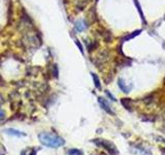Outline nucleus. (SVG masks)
<instances>
[{
	"label": "nucleus",
	"mask_w": 165,
	"mask_h": 155,
	"mask_svg": "<svg viewBox=\"0 0 165 155\" xmlns=\"http://www.w3.org/2000/svg\"><path fill=\"white\" fill-rule=\"evenodd\" d=\"M98 103L100 105V107L102 108V110H104L108 114L110 115H113V112L111 111L110 105L108 103V102H106V99H104L103 97H98Z\"/></svg>",
	"instance_id": "nucleus-3"
},
{
	"label": "nucleus",
	"mask_w": 165,
	"mask_h": 155,
	"mask_svg": "<svg viewBox=\"0 0 165 155\" xmlns=\"http://www.w3.org/2000/svg\"><path fill=\"white\" fill-rule=\"evenodd\" d=\"M105 93H106V95H108V97H110L111 100H113V102H116V100H117V99H116V98H115V96H113V94H111V93L110 92V91L105 90Z\"/></svg>",
	"instance_id": "nucleus-13"
},
{
	"label": "nucleus",
	"mask_w": 165,
	"mask_h": 155,
	"mask_svg": "<svg viewBox=\"0 0 165 155\" xmlns=\"http://www.w3.org/2000/svg\"><path fill=\"white\" fill-rule=\"evenodd\" d=\"M23 152H25L26 155H36L35 150H24Z\"/></svg>",
	"instance_id": "nucleus-12"
},
{
	"label": "nucleus",
	"mask_w": 165,
	"mask_h": 155,
	"mask_svg": "<svg viewBox=\"0 0 165 155\" xmlns=\"http://www.w3.org/2000/svg\"><path fill=\"white\" fill-rule=\"evenodd\" d=\"M67 155H83V152L78 149H70L67 152Z\"/></svg>",
	"instance_id": "nucleus-11"
},
{
	"label": "nucleus",
	"mask_w": 165,
	"mask_h": 155,
	"mask_svg": "<svg viewBox=\"0 0 165 155\" xmlns=\"http://www.w3.org/2000/svg\"><path fill=\"white\" fill-rule=\"evenodd\" d=\"M3 118H4V112L2 111V110H0V121H1Z\"/></svg>",
	"instance_id": "nucleus-15"
},
{
	"label": "nucleus",
	"mask_w": 165,
	"mask_h": 155,
	"mask_svg": "<svg viewBox=\"0 0 165 155\" xmlns=\"http://www.w3.org/2000/svg\"><path fill=\"white\" fill-rule=\"evenodd\" d=\"M121 102H122V105L125 107V109L126 110H129V111H131V105H130V100L128 98H122L121 99Z\"/></svg>",
	"instance_id": "nucleus-10"
},
{
	"label": "nucleus",
	"mask_w": 165,
	"mask_h": 155,
	"mask_svg": "<svg viewBox=\"0 0 165 155\" xmlns=\"http://www.w3.org/2000/svg\"><path fill=\"white\" fill-rule=\"evenodd\" d=\"M86 27H87V25L85 24V22H84V21H78V22L75 23V25H74V29H75L78 32L84 31Z\"/></svg>",
	"instance_id": "nucleus-6"
},
{
	"label": "nucleus",
	"mask_w": 165,
	"mask_h": 155,
	"mask_svg": "<svg viewBox=\"0 0 165 155\" xmlns=\"http://www.w3.org/2000/svg\"><path fill=\"white\" fill-rule=\"evenodd\" d=\"M38 140L43 146L50 148H59L65 145L64 138H62L59 135H56L54 133L41 132L38 135Z\"/></svg>",
	"instance_id": "nucleus-1"
},
{
	"label": "nucleus",
	"mask_w": 165,
	"mask_h": 155,
	"mask_svg": "<svg viewBox=\"0 0 165 155\" xmlns=\"http://www.w3.org/2000/svg\"><path fill=\"white\" fill-rule=\"evenodd\" d=\"M5 132L7 135H15V137H25L26 133L22 132V131H19L17 129H13V128H7L5 129Z\"/></svg>",
	"instance_id": "nucleus-4"
},
{
	"label": "nucleus",
	"mask_w": 165,
	"mask_h": 155,
	"mask_svg": "<svg viewBox=\"0 0 165 155\" xmlns=\"http://www.w3.org/2000/svg\"><path fill=\"white\" fill-rule=\"evenodd\" d=\"M75 44H76V46L78 47V49H80V51L82 52V54H84V49H83V47H82V44H80V41H78V39H76L75 41Z\"/></svg>",
	"instance_id": "nucleus-14"
},
{
	"label": "nucleus",
	"mask_w": 165,
	"mask_h": 155,
	"mask_svg": "<svg viewBox=\"0 0 165 155\" xmlns=\"http://www.w3.org/2000/svg\"><path fill=\"white\" fill-rule=\"evenodd\" d=\"M92 78H93V81H94V85L97 89H101V84H100V80H99L98 76L96 74H91Z\"/></svg>",
	"instance_id": "nucleus-9"
},
{
	"label": "nucleus",
	"mask_w": 165,
	"mask_h": 155,
	"mask_svg": "<svg viewBox=\"0 0 165 155\" xmlns=\"http://www.w3.org/2000/svg\"><path fill=\"white\" fill-rule=\"evenodd\" d=\"M93 142H94L97 146L104 148V149H105L110 155H119V151H118L117 147H116L113 143H110V141H108V140H94Z\"/></svg>",
	"instance_id": "nucleus-2"
},
{
	"label": "nucleus",
	"mask_w": 165,
	"mask_h": 155,
	"mask_svg": "<svg viewBox=\"0 0 165 155\" xmlns=\"http://www.w3.org/2000/svg\"><path fill=\"white\" fill-rule=\"evenodd\" d=\"M141 32V30L139 29V30H136V31H134V32H132L131 34H128L127 36H125L124 38H123V41H129V39H132V38H134L135 36H137V35L140 33Z\"/></svg>",
	"instance_id": "nucleus-8"
},
{
	"label": "nucleus",
	"mask_w": 165,
	"mask_h": 155,
	"mask_svg": "<svg viewBox=\"0 0 165 155\" xmlns=\"http://www.w3.org/2000/svg\"><path fill=\"white\" fill-rule=\"evenodd\" d=\"M118 85H119V88L121 89V91H123L124 93H129L130 88L128 86H126V83H125L123 79H120L119 81H118Z\"/></svg>",
	"instance_id": "nucleus-5"
},
{
	"label": "nucleus",
	"mask_w": 165,
	"mask_h": 155,
	"mask_svg": "<svg viewBox=\"0 0 165 155\" xmlns=\"http://www.w3.org/2000/svg\"><path fill=\"white\" fill-rule=\"evenodd\" d=\"M134 3H135L136 8H137V11H138V13H139V16H140L141 21H143V24H146L147 22H146V20H145V16H143V11H141V8H140V5H139L138 0H134Z\"/></svg>",
	"instance_id": "nucleus-7"
}]
</instances>
